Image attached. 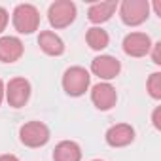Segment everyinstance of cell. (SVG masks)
Wrapping results in <instances>:
<instances>
[{
	"label": "cell",
	"mask_w": 161,
	"mask_h": 161,
	"mask_svg": "<svg viewBox=\"0 0 161 161\" xmlns=\"http://www.w3.org/2000/svg\"><path fill=\"white\" fill-rule=\"evenodd\" d=\"M76 15L78 10L72 0H55L47 10V21L55 31L70 27L76 21Z\"/></svg>",
	"instance_id": "cell-4"
},
{
	"label": "cell",
	"mask_w": 161,
	"mask_h": 161,
	"mask_svg": "<svg viewBox=\"0 0 161 161\" xmlns=\"http://www.w3.org/2000/svg\"><path fill=\"white\" fill-rule=\"evenodd\" d=\"M159 114H161V106H157L152 114V121H153V127L155 129H161V123H159Z\"/></svg>",
	"instance_id": "cell-19"
},
{
	"label": "cell",
	"mask_w": 161,
	"mask_h": 161,
	"mask_svg": "<svg viewBox=\"0 0 161 161\" xmlns=\"http://www.w3.org/2000/svg\"><path fill=\"white\" fill-rule=\"evenodd\" d=\"M146 89H148V93H150L152 99H155V101L161 99V72L150 74L148 82H146Z\"/></svg>",
	"instance_id": "cell-16"
},
{
	"label": "cell",
	"mask_w": 161,
	"mask_h": 161,
	"mask_svg": "<svg viewBox=\"0 0 161 161\" xmlns=\"http://www.w3.org/2000/svg\"><path fill=\"white\" fill-rule=\"evenodd\" d=\"M91 103L95 104L97 110L101 112H106V110H112L118 103V93H116V87L108 82H99L97 86H93L91 89Z\"/></svg>",
	"instance_id": "cell-7"
},
{
	"label": "cell",
	"mask_w": 161,
	"mask_h": 161,
	"mask_svg": "<svg viewBox=\"0 0 161 161\" xmlns=\"http://www.w3.org/2000/svg\"><path fill=\"white\" fill-rule=\"evenodd\" d=\"M152 59H153V63L155 64H161V42H155V44H152Z\"/></svg>",
	"instance_id": "cell-17"
},
{
	"label": "cell",
	"mask_w": 161,
	"mask_h": 161,
	"mask_svg": "<svg viewBox=\"0 0 161 161\" xmlns=\"http://www.w3.org/2000/svg\"><path fill=\"white\" fill-rule=\"evenodd\" d=\"M53 161H82V148L74 140H61L53 150Z\"/></svg>",
	"instance_id": "cell-14"
},
{
	"label": "cell",
	"mask_w": 161,
	"mask_h": 161,
	"mask_svg": "<svg viewBox=\"0 0 161 161\" xmlns=\"http://www.w3.org/2000/svg\"><path fill=\"white\" fill-rule=\"evenodd\" d=\"M25 53V46L17 36L0 38V63H17Z\"/></svg>",
	"instance_id": "cell-11"
},
{
	"label": "cell",
	"mask_w": 161,
	"mask_h": 161,
	"mask_svg": "<svg viewBox=\"0 0 161 161\" xmlns=\"http://www.w3.org/2000/svg\"><path fill=\"white\" fill-rule=\"evenodd\" d=\"M38 46L49 57H59V55L64 53V42L53 31H42L38 34Z\"/></svg>",
	"instance_id": "cell-13"
},
{
	"label": "cell",
	"mask_w": 161,
	"mask_h": 161,
	"mask_svg": "<svg viewBox=\"0 0 161 161\" xmlns=\"http://www.w3.org/2000/svg\"><path fill=\"white\" fill-rule=\"evenodd\" d=\"M153 8H155V14L161 17V8H159V2H157V0H155V2H153Z\"/></svg>",
	"instance_id": "cell-22"
},
{
	"label": "cell",
	"mask_w": 161,
	"mask_h": 161,
	"mask_svg": "<svg viewBox=\"0 0 161 161\" xmlns=\"http://www.w3.org/2000/svg\"><path fill=\"white\" fill-rule=\"evenodd\" d=\"M0 161H19V157H15L14 153H4L0 155Z\"/></svg>",
	"instance_id": "cell-20"
},
{
	"label": "cell",
	"mask_w": 161,
	"mask_h": 161,
	"mask_svg": "<svg viewBox=\"0 0 161 161\" xmlns=\"http://www.w3.org/2000/svg\"><path fill=\"white\" fill-rule=\"evenodd\" d=\"M150 49H152V40L146 32H129L123 38V51L129 57H135V59L146 57Z\"/></svg>",
	"instance_id": "cell-8"
},
{
	"label": "cell",
	"mask_w": 161,
	"mask_h": 161,
	"mask_svg": "<svg viewBox=\"0 0 161 161\" xmlns=\"http://www.w3.org/2000/svg\"><path fill=\"white\" fill-rule=\"evenodd\" d=\"M93 161H103V159H93Z\"/></svg>",
	"instance_id": "cell-23"
},
{
	"label": "cell",
	"mask_w": 161,
	"mask_h": 161,
	"mask_svg": "<svg viewBox=\"0 0 161 161\" xmlns=\"http://www.w3.org/2000/svg\"><path fill=\"white\" fill-rule=\"evenodd\" d=\"M86 42L93 51H103L110 44V36L103 27H91L86 32Z\"/></svg>",
	"instance_id": "cell-15"
},
{
	"label": "cell",
	"mask_w": 161,
	"mask_h": 161,
	"mask_svg": "<svg viewBox=\"0 0 161 161\" xmlns=\"http://www.w3.org/2000/svg\"><path fill=\"white\" fill-rule=\"evenodd\" d=\"M2 101H4V82L0 78V104H2Z\"/></svg>",
	"instance_id": "cell-21"
},
{
	"label": "cell",
	"mask_w": 161,
	"mask_h": 161,
	"mask_svg": "<svg viewBox=\"0 0 161 161\" xmlns=\"http://www.w3.org/2000/svg\"><path fill=\"white\" fill-rule=\"evenodd\" d=\"M49 127L42 121H27L19 129V140L27 148H42L49 142Z\"/></svg>",
	"instance_id": "cell-5"
},
{
	"label": "cell",
	"mask_w": 161,
	"mask_h": 161,
	"mask_svg": "<svg viewBox=\"0 0 161 161\" xmlns=\"http://www.w3.org/2000/svg\"><path fill=\"white\" fill-rule=\"evenodd\" d=\"M104 138H106V144L112 146V148H125V146L133 144L135 129L129 123H116L106 131Z\"/></svg>",
	"instance_id": "cell-10"
},
{
	"label": "cell",
	"mask_w": 161,
	"mask_h": 161,
	"mask_svg": "<svg viewBox=\"0 0 161 161\" xmlns=\"http://www.w3.org/2000/svg\"><path fill=\"white\" fill-rule=\"evenodd\" d=\"M91 84V74L84 66H70L63 74V89L70 97H82Z\"/></svg>",
	"instance_id": "cell-1"
},
{
	"label": "cell",
	"mask_w": 161,
	"mask_h": 161,
	"mask_svg": "<svg viewBox=\"0 0 161 161\" xmlns=\"http://www.w3.org/2000/svg\"><path fill=\"white\" fill-rule=\"evenodd\" d=\"M12 21H14V29L19 34H32L40 27V12L32 4H17Z\"/></svg>",
	"instance_id": "cell-3"
},
{
	"label": "cell",
	"mask_w": 161,
	"mask_h": 161,
	"mask_svg": "<svg viewBox=\"0 0 161 161\" xmlns=\"http://www.w3.org/2000/svg\"><path fill=\"white\" fill-rule=\"evenodd\" d=\"M121 23L127 27H138L146 23L150 17V2L148 0H123L118 6Z\"/></svg>",
	"instance_id": "cell-2"
},
{
	"label": "cell",
	"mask_w": 161,
	"mask_h": 161,
	"mask_svg": "<svg viewBox=\"0 0 161 161\" xmlns=\"http://www.w3.org/2000/svg\"><path fill=\"white\" fill-rule=\"evenodd\" d=\"M8 21H10V15H8L6 8H2V6H0V34H2V32L6 31V27H8Z\"/></svg>",
	"instance_id": "cell-18"
},
{
	"label": "cell",
	"mask_w": 161,
	"mask_h": 161,
	"mask_svg": "<svg viewBox=\"0 0 161 161\" xmlns=\"http://www.w3.org/2000/svg\"><path fill=\"white\" fill-rule=\"evenodd\" d=\"M91 72L104 82H110L121 72V63L112 55H99L91 61Z\"/></svg>",
	"instance_id": "cell-9"
},
{
	"label": "cell",
	"mask_w": 161,
	"mask_h": 161,
	"mask_svg": "<svg viewBox=\"0 0 161 161\" xmlns=\"http://www.w3.org/2000/svg\"><path fill=\"white\" fill-rule=\"evenodd\" d=\"M31 91H32L31 82L27 78L17 76V78H12L4 86V99L12 108H23L31 99Z\"/></svg>",
	"instance_id": "cell-6"
},
{
	"label": "cell",
	"mask_w": 161,
	"mask_h": 161,
	"mask_svg": "<svg viewBox=\"0 0 161 161\" xmlns=\"http://www.w3.org/2000/svg\"><path fill=\"white\" fill-rule=\"evenodd\" d=\"M118 10V2L116 0H104V2H95L89 6L87 10V19L93 25H103L106 21L112 19V15Z\"/></svg>",
	"instance_id": "cell-12"
}]
</instances>
